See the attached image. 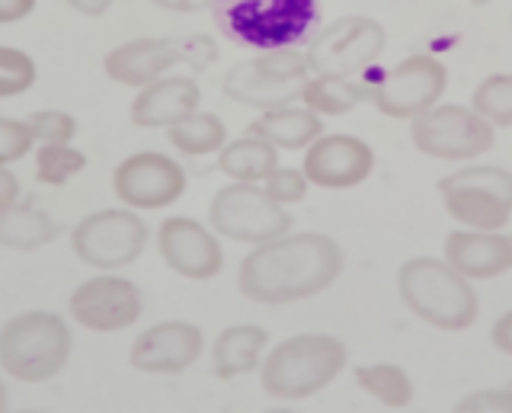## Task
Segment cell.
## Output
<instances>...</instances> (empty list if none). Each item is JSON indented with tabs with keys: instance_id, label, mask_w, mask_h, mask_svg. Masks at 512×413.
Wrapping results in <instances>:
<instances>
[{
	"instance_id": "ab89813d",
	"label": "cell",
	"mask_w": 512,
	"mask_h": 413,
	"mask_svg": "<svg viewBox=\"0 0 512 413\" xmlns=\"http://www.w3.org/2000/svg\"><path fill=\"white\" fill-rule=\"evenodd\" d=\"M7 410V388H4V381H0V413Z\"/></svg>"
},
{
	"instance_id": "8d00e7d4",
	"label": "cell",
	"mask_w": 512,
	"mask_h": 413,
	"mask_svg": "<svg viewBox=\"0 0 512 413\" xmlns=\"http://www.w3.org/2000/svg\"><path fill=\"white\" fill-rule=\"evenodd\" d=\"M493 346L503 356H512V311H506L500 321L493 324Z\"/></svg>"
},
{
	"instance_id": "3957f363",
	"label": "cell",
	"mask_w": 512,
	"mask_h": 413,
	"mask_svg": "<svg viewBox=\"0 0 512 413\" xmlns=\"http://www.w3.org/2000/svg\"><path fill=\"white\" fill-rule=\"evenodd\" d=\"M346 343L330 333H298L276 343L260 362V388L276 401H308L346 369Z\"/></svg>"
},
{
	"instance_id": "52a82bcc",
	"label": "cell",
	"mask_w": 512,
	"mask_h": 413,
	"mask_svg": "<svg viewBox=\"0 0 512 413\" xmlns=\"http://www.w3.org/2000/svg\"><path fill=\"white\" fill-rule=\"evenodd\" d=\"M445 212L464 231L500 234L512 221V173L506 167H464L439 183Z\"/></svg>"
},
{
	"instance_id": "e0dca14e",
	"label": "cell",
	"mask_w": 512,
	"mask_h": 413,
	"mask_svg": "<svg viewBox=\"0 0 512 413\" xmlns=\"http://www.w3.org/2000/svg\"><path fill=\"white\" fill-rule=\"evenodd\" d=\"M375 170V151L368 141L356 135H320L314 145L304 151L301 173L311 186L320 189H356Z\"/></svg>"
},
{
	"instance_id": "d6a6232c",
	"label": "cell",
	"mask_w": 512,
	"mask_h": 413,
	"mask_svg": "<svg viewBox=\"0 0 512 413\" xmlns=\"http://www.w3.org/2000/svg\"><path fill=\"white\" fill-rule=\"evenodd\" d=\"M263 186V193L276 202V205H295V202H301L304 196H308V180H304V173L301 170H295V167H276L269 173V177L260 183Z\"/></svg>"
},
{
	"instance_id": "8fae6325",
	"label": "cell",
	"mask_w": 512,
	"mask_h": 413,
	"mask_svg": "<svg viewBox=\"0 0 512 413\" xmlns=\"http://www.w3.org/2000/svg\"><path fill=\"white\" fill-rule=\"evenodd\" d=\"M215 55V45L205 36L196 39H164V36H144L116 45L106 61L103 71L109 81H116L122 87H148L160 77H167L170 68L176 65H208Z\"/></svg>"
},
{
	"instance_id": "6da1fadb",
	"label": "cell",
	"mask_w": 512,
	"mask_h": 413,
	"mask_svg": "<svg viewBox=\"0 0 512 413\" xmlns=\"http://www.w3.org/2000/svg\"><path fill=\"white\" fill-rule=\"evenodd\" d=\"M343 247L327 234L301 231L253 247L237 269V289L256 305H292L327 292L343 273Z\"/></svg>"
},
{
	"instance_id": "4fadbf2b",
	"label": "cell",
	"mask_w": 512,
	"mask_h": 413,
	"mask_svg": "<svg viewBox=\"0 0 512 413\" xmlns=\"http://www.w3.org/2000/svg\"><path fill=\"white\" fill-rule=\"evenodd\" d=\"M448 87V68L436 55H410L372 84V106L388 119H416L439 106Z\"/></svg>"
},
{
	"instance_id": "ffe728a7",
	"label": "cell",
	"mask_w": 512,
	"mask_h": 413,
	"mask_svg": "<svg viewBox=\"0 0 512 413\" xmlns=\"http://www.w3.org/2000/svg\"><path fill=\"white\" fill-rule=\"evenodd\" d=\"M445 263L468 282L496 279L512 269V237L458 228L445 237Z\"/></svg>"
},
{
	"instance_id": "f1b7e54d",
	"label": "cell",
	"mask_w": 512,
	"mask_h": 413,
	"mask_svg": "<svg viewBox=\"0 0 512 413\" xmlns=\"http://www.w3.org/2000/svg\"><path fill=\"white\" fill-rule=\"evenodd\" d=\"M36 180L45 186H64L74 180L77 173H84L87 154L77 151L74 145H39L36 148Z\"/></svg>"
},
{
	"instance_id": "5b68a950",
	"label": "cell",
	"mask_w": 512,
	"mask_h": 413,
	"mask_svg": "<svg viewBox=\"0 0 512 413\" xmlns=\"http://www.w3.org/2000/svg\"><path fill=\"white\" fill-rule=\"evenodd\" d=\"M71 349V327L55 311H20L0 327V369L23 385L58 378Z\"/></svg>"
},
{
	"instance_id": "2e32d148",
	"label": "cell",
	"mask_w": 512,
	"mask_h": 413,
	"mask_svg": "<svg viewBox=\"0 0 512 413\" xmlns=\"http://www.w3.org/2000/svg\"><path fill=\"white\" fill-rule=\"evenodd\" d=\"M154 241H157L160 260L183 279L208 282L224 269L221 237L196 218H186V215L164 218L154 234Z\"/></svg>"
},
{
	"instance_id": "60d3db41",
	"label": "cell",
	"mask_w": 512,
	"mask_h": 413,
	"mask_svg": "<svg viewBox=\"0 0 512 413\" xmlns=\"http://www.w3.org/2000/svg\"><path fill=\"white\" fill-rule=\"evenodd\" d=\"M4 413H48V410H4Z\"/></svg>"
},
{
	"instance_id": "d6986e66",
	"label": "cell",
	"mask_w": 512,
	"mask_h": 413,
	"mask_svg": "<svg viewBox=\"0 0 512 413\" xmlns=\"http://www.w3.org/2000/svg\"><path fill=\"white\" fill-rule=\"evenodd\" d=\"M199 103V81H192L186 74H167L135 93L132 106H128V119L138 129H173L183 119L196 116Z\"/></svg>"
},
{
	"instance_id": "cb8c5ba5",
	"label": "cell",
	"mask_w": 512,
	"mask_h": 413,
	"mask_svg": "<svg viewBox=\"0 0 512 413\" xmlns=\"http://www.w3.org/2000/svg\"><path fill=\"white\" fill-rule=\"evenodd\" d=\"M279 167V151L256 135H240L218 151V170L234 183L260 186Z\"/></svg>"
},
{
	"instance_id": "7c38bea8",
	"label": "cell",
	"mask_w": 512,
	"mask_h": 413,
	"mask_svg": "<svg viewBox=\"0 0 512 413\" xmlns=\"http://www.w3.org/2000/svg\"><path fill=\"white\" fill-rule=\"evenodd\" d=\"M388 36L372 17H340L311 36L308 71L317 77H356L381 58Z\"/></svg>"
},
{
	"instance_id": "e575fe53",
	"label": "cell",
	"mask_w": 512,
	"mask_h": 413,
	"mask_svg": "<svg viewBox=\"0 0 512 413\" xmlns=\"http://www.w3.org/2000/svg\"><path fill=\"white\" fill-rule=\"evenodd\" d=\"M39 0H0V26L20 23L26 20L32 10H36Z\"/></svg>"
},
{
	"instance_id": "484cf974",
	"label": "cell",
	"mask_w": 512,
	"mask_h": 413,
	"mask_svg": "<svg viewBox=\"0 0 512 413\" xmlns=\"http://www.w3.org/2000/svg\"><path fill=\"white\" fill-rule=\"evenodd\" d=\"M167 141L173 151H180L183 157H205L218 154L228 145V125L215 113H196L183 119L180 125L167 129Z\"/></svg>"
},
{
	"instance_id": "44dd1931",
	"label": "cell",
	"mask_w": 512,
	"mask_h": 413,
	"mask_svg": "<svg viewBox=\"0 0 512 413\" xmlns=\"http://www.w3.org/2000/svg\"><path fill=\"white\" fill-rule=\"evenodd\" d=\"M269 349V330L260 324H231L212 343V369L218 378H240L260 369Z\"/></svg>"
},
{
	"instance_id": "d4e9b609",
	"label": "cell",
	"mask_w": 512,
	"mask_h": 413,
	"mask_svg": "<svg viewBox=\"0 0 512 413\" xmlns=\"http://www.w3.org/2000/svg\"><path fill=\"white\" fill-rule=\"evenodd\" d=\"M58 234V225L45 209L36 205H10L0 212V247L10 250H39L52 244Z\"/></svg>"
},
{
	"instance_id": "9a60e30c",
	"label": "cell",
	"mask_w": 512,
	"mask_h": 413,
	"mask_svg": "<svg viewBox=\"0 0 512 413\" xmlns=\"http://www.w3.org/2000/svg\"><path fill=\"white\" fill-rule=\"evenodd\" d=\"M68 311L90 333H122L144 314V298L132 279L119 273L90 276L71 292Z\"/></svg>"
},
{
	"instance_id": "1f68e13d",
	"label": "cell",
	"mask_w": 512,
	"mask_h": 413,
	"mask_svg": "<svg viewBox=\"0 0 512 413\" xmlns=\"http://www.w3.org/2000/svg\"><path fill=\"white\" fill-rule=\"evenodd\" d=\"M32 151H36V141H32L26 119L0 116V167L23 161V157H29Z\"/></svg>"
},
{
	"instance_id": "277c9868",
	"label": "cell",
	"mask_w": 512,
	"mask_h": 413,
	"mask_svg": "<svg viewBox=\"0 0 512 413\" xmlns=\"http://www.w3.org/2000/svg\"><path fill=\"white\" fill-rule=\"evenodd\" d=\"M397 292L413 317L436 330H468L480 314L474 285L436 257H413L400 266Z\"/></svg>"
},
{
	"instance_id": "74e56055",
	"label": "cell",
	"mask_w": 512,
	"mask_h": 413,
	"mask_svg": "<svg viewBox=\"0 0 512 413\" xmlns=\"http://www.w3.org/2000/svg\"><path fill=\"white\" fill-rule=\"evenodd\" d=\"M151 4L160 10H170V13H192V10L208 7V0H151Z\"/></svg>"
},
{
	"instance_id": "5bb4252c",
	"label": "cell",
	"mask_w": 512,
	"mask_h": 413,
	"mask_svg": "<svg viewBox=\"0 0 512 413\" xmlns=\"http://www.w3.org/2000/svg\"><path fill=\"white\" fill-rule=\"evenodd\" d=\"M112 193L122 209L160 212L186 193V170L164 151H138L112 170Z\"/></svg>"
},
{
	"instance_id": "f546056e",
	"label": "cell",
	"mask_w": 512,
	"mask_h": 413,
	"mask_svg": "<svg viewBox=\"0 0 512 413\" xmlns=\"http://www.w3.org/2000/svg\"><path fill=\"white\" fill-rule=\"evenodd\" d=\"M36 81L39 68L32 55H26L23 49H13V45H0V100L23 97Z\"/></svg>"
},
{
	"instance_id": "30bf717a",
	"label": "cell",
	"mask_w": 512,
	"mask_h": 413,
	"mask_svg": "<svg viewBox=\"0 0 512 413\" xmlns=\"http://www.w3.org/2000/svg\"><path fill=\"white\" fill-rule=\"evenodd\" d=\"M410 141L432 161H474L496 145V132L471 106L439 103L410 122Z\"/></svg>"
},
{
	"instance_id": "8992f818",
	"label": "cell",
	"mask_w": 512,
	"mask_h": 413,
	"mask_svg": "<svg viewBox=\"0 0 512 413\" xmlns=\"http://www.w3.org/2000/svg\"><path fill=\"white\" fill-rule=\"evenodd\" d=\"M311 77L308 58L298 49H272L253 58L237 61V65L224 74L221 90L224 97L250 106L256 113H269V109L292 106L301 97L304 81Z\"/></svg>"
},
{
	"instance_id": "7a4b0ae2",
	"label": "cell",
	"mask_w": 512,
	"mask_h": 413,
	"mask_svg": "<svg viewBox=\"0 0 512 413\" xmlns=\"http://www.w3.org/2000/svg\"><path fill=\"white\" fill-rule=\"evenodd\" d=\"M224 39L253 52L298 49L320 23V0H208Z\"/></svg>"
},
{
	"instance_id": "ac0fdd59",
	"label": "cell",
	"mask_w": 512,
	"mask_h": 413,
	"mask_svg": "<svg viewBox=\"0 0 512 413\" xmlns=\"http://www.w3.org/2000/svg\"><path fill=\"white\" fill-rule=\"evenodd\" d=\"M205 353L202 327L189 321H160L135 337L128 349L132 369L144 375H180L192 369Z\"/></svg>"
},
{
	"instance_id": "d590c367",
	"label": "cell",
	"mask_w": 512,
	"mask_h": 413,
	"mask_svg": "<svg viewBox=\"0 0 512 413\" xmlns=\"http://www.w3.org/2000/svg\"><path fill=\"white\" fill-rule=\"evenodd\" d=\"M20 202V180L13 177L10 167H0V212Z\"/></svg>"
},
{
	"instance_id": "9c48e42d",
	"label": "cell",
	"mask_w": 512,
	"mask_h": 413,
	"mask_svg": "<svg viewBox=\"0 0 512 413\" xmlns=\"http://www.w3.org/2000/svg\"><path fill=\"white\" fill-rule=\"evenodd\" d=\"M148 225L132 209H100L84 215L71 231V250L80 263L100 273H119L132 266L148 247Z\"/></svg>"
},
{
	"instance_id": "4316f807",
	"label": "cell",
	"mask_w": 512,
	"mask_h": 413,
	"mask_svg": "<svg viewBox=\"0 0 512 413\" xmlns=\"http://www.w3.org/2000/svg\"><path fill=\"white\" fill-rule=\"evenodd\" d=\"M356 385L388 410H404L413 401V381L407 369H400L394 362L362 365V369H356Z\"/></svg>"
},
{
	"instance_id": "f35d334b",
	"label": "cell",
	"mask_w": 512,
	"mask_h": 413,
	"mask_svg": "<svg viewBox=\"0 0 512 413\" xmlns=\"http://www.w3.org/2000/svg\"><path fill=\"white\" fill-rule=\"evenodd\" d=\"M68 4L77 13H84V17H103V13L112 7V0H68Z\"/></svg>"
},
{
	"instance_id": "ba28073f",
	"label": "cell",
	"mask_w": 512,
	"mask_h": 413,
	"mask_svg": "<svg viewBox=\"0 0 512 413\" xmlns=\"http://www.w3.org/2000/svg\"><path fill=\"white\" fill-rule=\"evenodd\" d=\"M208 228L234 244L260 247L292 231V212L272 202L263 186L228 183L208 202Z\"/></svg>"
},
{
	"instance_id": "4dcf8cb0",
	"label": "cell",
	"mask_w": 512,
	"mask_h": 413,
	"mask_svg": "<svg viewBox=\"0 0 512 413\" xmlns=\"http://www.w3.org/2000/svg\"><path fill=\"white\" fill-rule=\"evenodd\" d=\"M36 145H71L77 135V119L64 109H39L26 119Z\"/></svg>"
},
{
	"instance_id": "603a6c76",
	"label": "cell",
	"mask_w": 512,
	"mask_h": 413,
	"mask_svg": "<svg viewBox=\"0 0 512 413\" xmlns=\"http://www.w3.org/2000/svg\"><path fill=\"white\" fill-rule=\"evenodd\" d=\"M372 97V84H362L356 77H317L311 74L301 87V106L314 116H346L359 103Z\"/></svg>"
},
{
	"instance_id": "b9f144b4",
	"label": "cell",
	"mask_w": 512,
	"mask_h": 413,
	"mask_svg": "<svg viewBox=\"0 0 512 413\" xmlns=\"http://www.w3.org/2000/svg\"><path fill=\"white\" fill-rule=\"evenodd\" d=\"M224 413H234V410H224Z\"/></svg>"
},
{
	"instance_id": "7402d4cb",
	"label": "cell",
	"mask_w": 512,
	"mask_h": 413,
	"mask_svg": "<svg viewBox=\"0 0 512 413\" xmlns=\"http://www.w3.org/2000/svg\"><path fill=\"white\" fill-rule=\"evenodd\" d=\"M247 135L263 138L276 151H308L324 135V119L308 113L304 106H282L256 116Z\"/></svg>"
},
{
	"instance_id": "836d02e7",
	"label": "cell",
	"mask_w": 512,
	"mask_h": 413,
	"mask_svg": "<svg viewBox=\"0 0 512 413\" xmlns=\"http://www.w3.org/2000/svg\"><path fill=\"white\" fill-rule=\"evenodd\" d=\"M455 413H512V388H474L455 404Z\"/></svg>"
},
{
	"instance_id": "83f0119b",
	"label": "cell",
	"mask_w": 512,
	"mask_h": 413,
	"mask_svg": "<svg viewBox=\"0 0 512 413\" xmlns=\"http://www.w3.org/2000/svg\"><path fill=\"white\" fill-rule=\"evenodd\" d=\"M471 109L484 122H490L493 129H509L512 125V74L484 77L471 97Z\"/></svg>"
}]
</instances>
